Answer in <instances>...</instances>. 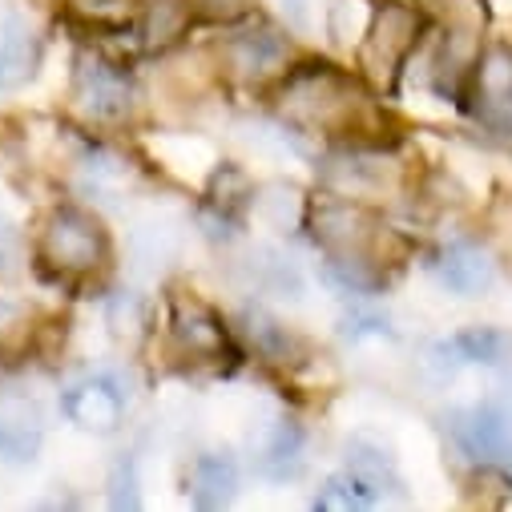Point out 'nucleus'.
<instances>
[{
    "label": "nucleus",
    "instance_id": "obj_4",
    "mask_svg": "<svg viewBox=\"0 0 512 512\" xmlns=\"http://www.w3.org/2000/svg\"><path fill=\"white\" fill-rule=\"evenodd\" d=\"M424 33V17L408 5L396 0H383L371 13L367 29H363V45H359V65L367 73V81L375 85H396V77L404 73L408 57L416 53Z\"/></svg>",
    "mask_w": 512,
    "mask_h": 512
},
{
    "label": "nucleus",
    "instance_id": "obj_2",
    "mask_svg": "<svg viewBox=\"0 0 512 512\" xmlns=\"http://www.w3.org/2000/svg\"><path fill=\"white\" fill-rule=\"evenodd\" d=\"M113 259V238L101 222L81 202H57L37 234V263L49 271L57 283H85L97 271H105Z\"/></svg>",
    "mask_w": 512,
    "mask_h": 512
},
{
    "label": "nucleus",
    "instance_id": "obj_24",
    "mask_svg": "<svg viewBox=\"0 0 512 512\" xmlns=\"http://www.w3.org/2000/svg\"><path fill=\"white\" fill-rule=\"evenodd\" d=\"M93 5H105V0H93Z\"/></svg>",
    "mask_w": 512,
    "mask_h": 512
},
{
    "label": "nucleus",
    "instance_id": "obj_23",
    "mask_svg": "<svg viewBox=\"0 0 512 512\" xmlns=\"http://www.w3.org/2000/svg\"><path fill=\"white\" fill-rule=\"evenodd\" d=\"M194 5L206 13V17H214V21H238V17H246V0H194Z\"/></svg>",
    "mask_w": 512,
    "mask_h": 512
},
{
    "label": "nucleus",
    "instance_id": "obj_11",
    "mask_svg": "<svg viewBox=\"0 0 512 512\" xmlns=\"http://www.w3.org/2000/svg\"><path fill=\"white\" fill-rule=\"evenodd\" d=\"M432 271H436V279L452 295H464V299L488 291L492 279H496V267L488 259V250L476 246V242H448V246H440L436 259H432Z\"/></svg>",
    "mask_w": 512,
    "mask_h": 512
},
{
    "label": "nucleus",
    "instance_id": "obj_8",
    "mask_svg": "<svg viewBox=\"0 0 512 512\" xmlns=\"http://www.w3.org/2000/svg\"><path fill=\"white\" fill-rule=\"evenodd\" d=\"M222 65L238 77V81H279L291 69V41L279 29H242L234 37H226L222 45Z\"/></svg>",
    "mask_w": 512,
    "mask_h": 512
},
{
    "label": "nucleus",
    "instance_id": "obj_18",
    "mask_svg": "<svg viewBox=\"0 0 512 512\" xmlns=\"http://www.w3.org/2000/svg\"><path fill=\"white\" fill-rule=\"evenodd\" d=\"M347 468L383 500L388 488H400V476H396V464L388 460V452L367 444V440H351L347 444Z\"/></svg>",
    "mask_w": 512,
    "mask_h": 512
},
{
    "label": "nucleus",
    "instance_id": "obj_21",
    "mask_svg": "<svg viewBox=\"0 0 512 512\" xmlns=\"http://www.w3.org/2000/svg\"><path fill=\"white\" fill-rule=\"evenodd\" d=\"M25 331H29V315H25V307L0 295V343H13V339H21Z\"/></svg>",
    "mask_w": 512,
    "mask_h": 512
},
{
    "label": "nucleus",
    "instance_id": "obj_7",
    "mask_svg": "<svg viewBox=\"0 0 512 512\" xmlns=\"http://www.w3.org/2000/svg\"><path fill=\"white\" fill-rule=\"evenodd\" d=\"M73 101L89 121H121L134 109V81L101 53H81L73 65Z\"/></svg>",
    "mask_w": 512,
    "mask_h": 512
},
{
    "label": "nucleus",
    "instance_id": "obj_10",
    "mask_svg": "<svg viewBox=\"0 0 512 512\" xmlns=\"http://www.w3.org/2000/svg\"><path fill=\"white\" fill-rule=\"evenodd\" d=\"M468 93L476 101V113L496 134H512V57L508 53L496 49L484 61H476Z\"/></svg>",
    "mask_w": 512,
    "mask_h": 512
},
{
    "label": "nucleus",
    "instance_id": "obj_12",
    "mask_svg": "<svg viewBox=\"0 0 512 512\" xmlns=\"http://www.w3.org/2000/svg\"><path fill=\"white\" fill-rule=\"evenodd\" d=\"M41 440H45V428L33 400L21 392H0V460L29 464L37 460Z\"/></svg>",
    "mask_w": 512,
    "mask_h": 512
},
{
    "label": "nucleus",
    "instance_id": "obj_16",
    "mask_svg": "<svg viewBox=\"0 0 512 512\" xmlns=\"http://www.w3.org/2000/svg\"><path fill=\"white\" fill-rule=\"evenodd\" d=\"M307 464V436L295 420L275 424V432L267 436L263 452H259V472L271 480H295Z\"/></svg>",
    "mask_w": 512,
    "mask_h": 512
},
{
    "label": "nucleus",
    "instance_id": "obj_20",
    "mask_svg": "<svg viewBox=\"0 0 512 512\" xmlns=\"http://www.w3.org/2000/svg\"><path fill=\"white\" fill-rule=\"evenodd\" d=\"M246 335H250L254 351L267 355L271 363H287L291 351L299 347V339H295L279 319H271L267 311H246Z\"/></svg>",
    "mask_w": 512,
    "mask_h": 512
},
{
    "label": "nucleus",
    "instance_id": "obj_17",
    "mask_svg": "<svg viewBox=\"0 0 512 512\" xmlns=\"http://www.w3.org/2000/svg\"><path fill=\"white\" fill-rule=\"evenodd\" d=\"M436 355H452L448 363H484V367H496L512 355V335L508 331H496V327H468L452 339H444L436 347Z\"/></svg>",
    "mask_w": 512,
    "mask_h": 512
},
{
    "label": "nucleus",
    "instance_id": "obj_19",
    "mask_svg": "<svg viewBox=\"0 0 512 512\" xmlns=\"http://www.w3.org/2000/svg\"><path fill=\"white\" fill-rule=\"evenodd\" d=\"M375 504H379V496L351 468L323 480V488L315 492V508H323V512H359V508H375Z\"/></svg>",
    "mask_w": 512,
    "mask_h": 512
},
{
    "label": "nucleus",
    "instance_id": "obj_9",
    "mask_svg": "<svg viewBox=\"0 0 512 512\" xmlns=\"http://www.w3.org/2000/svg\"><path fill=\"white\" fill-rule=\"evenodd\" d=\"M61 412L69 416V424H77L89 436H113L125 420V392L105 375H89L65 388Z\"/></svg>",
    "mask_w": 512,
    "mask_h": 512
},
{
    "label": "nucleus",
    "instance_id": "obj_1",
    "mask_svg": "<svg viewBox=\"0 0 512 512\" xmlns=\"http://www.w3.org/2000/svg\"><path fill=\"white\" fill-rule=\"evenodd\" d=\"M287 121L311 134L343 142L351 150H375L367 134H379V109L347 73L331 65H295L279 77L275 93Z\"/></svg>",
    "mask_w": 512,
    "mask_h": 512
},
{
    "label": "nucleus",
    "instance_id": "obj_6",
    "mask_svg": "<svg viewBox=\"0 0 512 512\" xmlns=\"http://www.w3.org/2000/svg\"><path fill=\"white\" fill-rule=\"evenodd\" d=\"M166 331H170V343L186 359H194V363H222V359L238 355L226 319L206 299H198L194 291L190 295L186 291L170 295V303H166Z\"/></svg>",
    "mask_w": 512,
    "mask_h": 512
},
{
    "label": "nucleus",
    "instance_id": "obj_3",
    "mask_svg": "<svg viewBox=\"0 0 512 512\" xmlns=\"http://www.w3.org/2000/svg\"><path fill=\"white\" fill-rule=\"evenodd\" d=\"M303 222L311 238L327 250V259H355L379 267V242H383V222L371 206H363L351 194L335 198H315L303 210Z\"/></svg>",
    "mask_w": 512,
    "mask_h": 512
},
{
    "label": "nucleus",
    "instance_id": "obj_13",
    "mask_svg": "<svg viewBox=\"0 0 512 512\" xmlns=\"http://www.w3.org/2000/svg\"><path fill=\"white\" fill-rule=\"evenodd\" d=\"M198 5L194 0H142L138 9V45L146 53H170L186 41Z\"/></svg>",
    "mask_w": 512,
    "mask_h": 512
},
{
    "label": "nucleus",
    "instance_id": "obj_22",
    "mask_svg": "<svg viewBox=\"0 0 512 512\" xmlns=\"http://www.w3.org/2000/svg\"><path fill=\"white\" fill-rule=\"evenodd\" d=\"M343 331L351 339H359V335H392V327H388V319H383V315H359V311L343 319Z\"/></svg>",
    "mask_w": 512,
    "mask_h": 512
},
{
    "label": "nucleus",
    "instance_id": "obj_14",
    "mask_svg": "<svg viewBox=\"0 0 512 512\" xmlns=\"http://www.w3.org/2000/svg\"><path fill=\"white\" fill-rule=\"evenodd\" d=\"M41 61V41L33 37L29 21L17 13H0V93L21 89Z\"/></svg>",
    "mask_w": 512,
    "mask_h": 512
},
{
    "label": "nucleus",
    "instance_id": "obj_15",
    "mask_svg": "<svg viewBox=\"0 0 512 512\" xmlns=\"http://www.w3.org/2000/svg\"><path fill=\"white\" fill-rule=\"evenodd\" d=\"M186 488H190V500L198 508L230 504L234 492H238V460L230 452H202V456H194Z\"/></svg>",
    "mask_w": 512,
    "mask_h": 512
},
{
    "label": "nucleus",
    "instance_id": "obj_5",
    "mask_svg": "<svg viewBox=\"0 0 512 512\" xmlns=\"http://www.w3.org/2000/svg\"><path fill=\"white\" fill-rule=\"evenodd\" d=\"M448 432L468 460L512 476V392L452 412Z\"/></svg>",
    "mask_w": 512,
    "mask_h": 512
}]
</instances>
